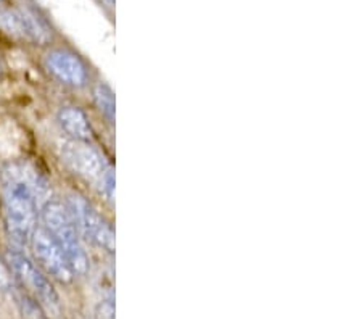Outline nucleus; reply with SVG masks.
I'll return each mask as SVG.
<instances>
[{"label": "nucleus", "instance_id": "nucleus-1", "mask_svg": "<svg viewBox=\"0 0 362 319\" xmlns=\"http://www.w3.org/2000/svg\"><path fill=\"white\" fill-rule=\"evenodd\" d=\"M42 181L31 168L10 163L2 171V192L5 219L10 234L20 243H29L37 228L39 210L42 207Z\"/></svg>", "mask_w": 362, "mask_h": 319}, {"label": "nucleus", "instance_id": "nucleus-2", "mask_svg": "<svg viewBox=\"0 0 362 319\" xmlns=\"http://www.w3.org/2000/svg\"><path fill=\"white\" fill-rule=\"evenodd\" d=\"M39 216L42 219V228L54 237L65 253L73 274H86L89 268V258L68 207L58 200H47L40 207Z\"/></svg>", "mask_w": 362, "mask_h": 319}, {"label": "nucleus", "instance_id": "nucleus-3", "mask_svg": "<svg viewBox=\"0 0 362 319\" xmlns=\"http://www.w3.org/2000/svg\"><path fill=\"white\" fill-rule=\"evenodd\" d=\"M68 210L79 234L103 250H115V232L105 218L83 197L74 195L68 202Z\"/></svg>", "mask_w": 362, "mask_h": 319}, {"label": "nucleus", "instance_id": "nucleus-4", "mask_svg": "<svg viewBox=\"0 0 362 319\" xmlns=\"http://www.w3.org/2000/svg\"><path fill=\"white\" fill-rule=\"evenodd\" d=\"M29 243H31L33 253L36 257L37 263L40 265V268L45 269L47 274L55 277L60 282H69L73 279L74 274L65 253H63L60 245H58L54 237L42 226H37L34 229Z\"/></svg>", "mask_w": 362, "mask_h": 319}, {"label": "nucleus", "instance_id": "nucleus-5", "mask_svg": "<svg viewBox=\"0 0 362 319\" xmlns=\"http://www.w3.org/2000/svg\"><path fill=\"white\" fill-rule=\"evenodd\" d=\"M62 158L76 174L93 184H100L108 170L102 155L93 150L89 142H65L62 147Z\"/></svg>", "mask_w": 362, "mask_h": 319}, {"label": "nucleus", "instance_id": "nucleus-6", "mask_svg": "<svg viewBox=\"0 0 362 319\" xmlns=\"http://www.w3.org/2000/svg\"><path fill=\"white\" fill-rule=\"evenodd\" d=\"M7 261L23 286L31 290L40 301H44L47 306H55L58 303L57 294L52 284L26 255H23L18 250H10L7 252Z\"/></svg>", "mask_w": 362, "mask_h": 319}, {"label": "nucleus", "instance_id": "nucleus-7", "mask_svg": "<svg viewBox=\"0 0 362 319\" xmlns=\"http://www.w3.org/2000/svg\"><path fill=\"white\" fill-rule=\"evenodd\" d=\"M0 28L8 34L31 42L44 44L49 40V33L36 16L28 10L0 8Z\"/></svg>", "mask_w": 362, "mask_h": 319}, {"label": "nucleus", "instance_id": "nucleus-8", "mask_svg": "<svg viewBox=\"0 0 362 319\" xmlns=\"http://www.w3.org/2000/svg\"><path fill=\"white\" fill-rule=\"evenodd\" d=\"M45 66L60 83L83 87L87 83V68L78 55L69 50H52L45 57Z\"/></svg>", "mask_w": 362, "mask_h": 319}, {"label": "nucleus", "instance_id": "nucleus-9", "mask_svg": "<svg viewBox=\"0 0 362 319\" xmlns=\"http://www.w3.org/2000/svg\"><path fill=\"white\" fill-rule=\"evenodd\" d=\"M58 124L71 141L78 142H90L92 139V126L89 123L83 110L78 107H65L58 112Z\"/></svg>", "mask_w": 362, "mask_h": 319}, {"label": "nucleus", "instance_id": "nucleus-10", "mask_svg": "<svg viewBox=\"0 0 362 319\" xmlns=\"http://www.w3.org/2000/svg\"><path fill=\"white\" fill-rule=\"evenodd\" d=\"M93 97H95V103L100 112L103 113L105 118H107L110 123H115V94L113 91L110 89V86L107 84H98L93 91Z\"/></svg>", "mask_w": 362, "mask_h": 319}, {"label": "nucleus", "instance_id": "nucleus-11", "mask_svg": "<svg viewBox=\"0 0 362 319\" xmlns=\"http://www.w3.org/2000/svg\"><path fill=\"white\" fill-rule=\"evenodd\" d=\"M107 2H108V4H115V0H107Z\"/></svg>", "mask_w": 362, "mask_h": 319}, {"label": "nucleus", "instance_id": "nucleus-12", "mask_svg": "<svg viewBox=\"0 0 362 319\" xmlns=\"http://www.w3.org/2000/svg\"><path fill=\"white\" fill-rule=\"evenodd\" d=\"M2 5H4V0H0V8H2Z\"/></svg>", "mask_w": 362, "mask_h": 319}]
</instances>
